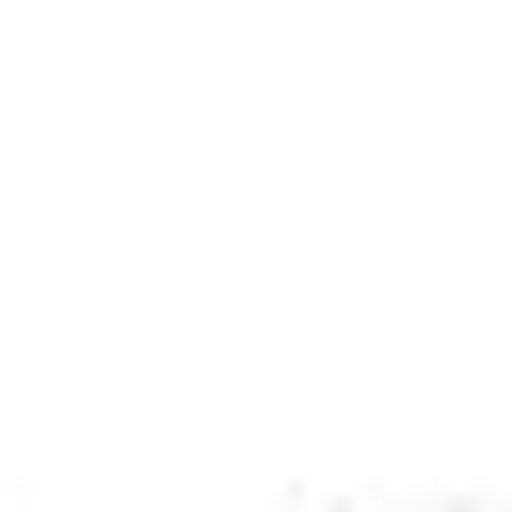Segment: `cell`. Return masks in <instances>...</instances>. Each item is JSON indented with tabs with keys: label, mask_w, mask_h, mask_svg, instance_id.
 I'll return each mask as SVG.
<instances>
[{
	"label": "cell",
	"mask_w": 512,
	"mask_h": 512,
	"mask_svg": "<svg viewBox=\"0 0 512 512\" xmlns=\"http://www.w3.org/2000/svg\"><path fill=\"white\" fill-rule=\"evenodd\" d=\"M384 16H480V0H384Z\"/></svg>",
	"instance_id": "cell-1"
},
{
	"label": "cell",
	"mask_w": 512,
	"mask_h": 512,
	"mask_svg": "<svg viewBox=\"0 0 512 512\" xmlns=\"http://www.w3.org/2000/svg\"><path fill=\"white\" fill-rule=\"evenodd\" d=\"M304 512H336V496H304ZM432 512H480V496H432Z\"/></svg>",
	"instance_id": "cell-2"
}]
</instances>
